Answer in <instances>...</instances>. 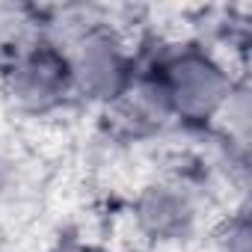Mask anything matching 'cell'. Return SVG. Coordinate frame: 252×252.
<instances>
[{
	"mask_svg": "<svg viewBox=\"0 0 252 252\" xmlns=\"http://www.w3.org/2000/svg\"><path fill=\"white\" fill-rule=\"evenodd\" d=\"M65 65L71 77L74 101L110 110L140 71L131 42L116 24L104 18L74 36L65 48Z\"/></svg>",
	"mask_w": 252,
	"mask_h": 252,
	"instance_id": "cell-3",
	"label": "cell"
},
{
	"mask_svg": "<svg viewBox=\"0 0 252 252\" xmlns=\"http://www.w3.org/2000/svg\"><path fill=\"white\" fill-rule=\"evenodd\" d=\"M208 211L211 196L202 178L190 172H163L137 190L128 217L143 243L172 249L205 234Z\"/></svg>",
	"mask_w": 252,
	"mask_h": 252,
	"instance_id": "cell-2",
	"label": "cell"
},
{
	"mask_svg": "<svg viewBox=\"0 0 252 252\" xmlns=\"http://www.w3.org/2000/svg\"><path fill=\"white\" fill-rule=\"evenodd\" d=\"M45 252H98L92 243H86V240H77V237H63V240H57L54 246H48Z\"/></svg>",
	"mask_w": 252,
	"mask_h": 252,
	"instance_id": "cell-9",
	"label": "cell"
},
{
	"mask_svg": "<svg viewBox=\"0 0 252 252\" xmlns=\"http://www.w3.org/2000/svg\"><path fill=\"white\" fill-rule=\"evenodd\" d=\"M110 113L116 116V128L128 140H152L178 125L169 98L152 68L137 71L134 83L110 107Z\"/></svg>",
	"mask_w": 252,
	"mask_h": 252,
	"instance_id": "cell-5",
	"label": "cell"
},
{
	"mask_svg": "<svg viewBox=\"0 0 252 252\" xmlns=\"http://www.w3.org/2000/svg\"><path fill=\"white\" fill-rule=\"evenodd\" d=\"M211 131H217L220 143L225 146L231 160L246 163L249 160V146H252V89L246 74H240L222 101L220 113L211 122Z\"/></svg>",
	"mask_w": 252,
	"mask_h": 252,
	"instance_id": "cell-6",
	"label": "cell"
},
{
	"mask_svg": "<svg viewBox=\"0 0 252 252\" xmlns=\"http://www.w3.org/2000/svg\"><path fill=\"white\" fill-rule=\"evenodd\" d=\"M39 39V15L24 6H0V74Z\"/></svg>",
	"mask_w": 252,
	"mask_h": 252,
	"instance_id": "cell-7",
	"label": "cell"
},
{
	"mask_svg": "<svg viewBox=\"0 0 252 252\" xmlns=\"http://www.w3.org/2000/svg\"><path fill=\"white\" fill-rule=\"evenodd\" d=\"M208 252H252V225L246 211H234L208 228Z\"/></svg>",
	"mask_w": 252,
	"mask_h": 252,
	"instance_id": "cell-8",
	"label": "cell"
},
{
	"mask_svg": "<svg viewBox=\"0 0 252 252\" xmlns=\"http://www.w3.org/2000/svg\"><path fill=\"white\" fill-rule=\"evenodd\" d=\"M3 98L24 119H48L74 101L65 54L51 42H36L0 74Z\"/></svg>",
	"mask_w": 252,
	"mask_h": 252,
	"instance_id": "cell-4",
	"label": "cell"
},
{
	"mask_svg": "<svg viewBox=\"0 0 252 252\" xmlns=\"http://www.w3.org/2000/svg\"><path fill=\"white\" fill-rule=\"evenodd\" d=\"M152 71L169 98L175 122L187 128H211L234 80L243 74H237L228 60L202 39L163 48Z\"/></svg>",
	"mask_w": 252,
	"mask_h": 252,
	"instance_id": "cell-1",
	"label": "cell"
}]
</instances>
